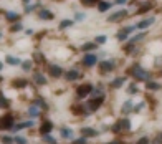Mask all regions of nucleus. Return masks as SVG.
I'll return each mask as SVG.
<instances>
[{"label": "nucleus", "mask_w": 162, "mask_h": 144, "mask_svg": "<svg viewBox=\"0 0 162 144\" xmlns=\"http://www.w3.org/2000/svg\"><path fill=\"white\" fill-rule=\"evenodd\" d=\"M154 22H156V18H154V17H150V18H144L142 22H139V23L136 25V28H139V30L147 28V27H150V25H152Z\"/></svg>", "instance_id": "f03ea898"}, {"label": "nucleus", "mask_w": 162, "mask_h": 144, "mask_svg": "<svg viewBox=\"0 0 162 144\" xmlns=\"http://www.w3.org/2000/svg\"><path fill=\"white\" fill-rule=\"evenodd\" d=\"M2 66H4V65H2V63H0V70H2Z\"/></svg>", "instance_id": "49530a36"}, {"label": "nucleus", "mask_w": 162, "mask_h": 144, "mask_svg": "<svg viewBox=\"0 0 162 144\" xmlns=\"http://www.w3.org/2000/svg\"><path fill=\"white\" fill-rule=\"evenodd\" d=\"M99 66H101V70H104V71H109V70H114L116 63H114L112 60H106V61H101Z\"/></svg>", "instance_id": "20e7f679"}, {"label": "nucleus", "mask_w": 162, "mask_h": 144, "mask_svg": "<svg viewBox=\"0 0 162 144\" xmlns=\"http://www.w3.org/2000/svg\"><path fill=\"white\" fill-rule=\"evenodd\" d=\"M96 61H98V58H96L94 55H84V58H83V65H84V66H93Z\"/></svg>", "instance_id": "0eeeda50"}, {"label": "nucleus", "mask_w": 162, "mask_h": 144, "mask_svg": "<svg viewBox=\"0 0 162 144\" xmlns=\"http://www.w3.org/2000/svg\"><path fill=\"white\" fill-rule=\"evenodd\" d=\"M12 30H13V32H17V30H22V25H20V23H17V25H13V27H12Z\"/></svg>", "instance_id": "a19ab883"}, {"label": "nucleus", "mask_w": 162, "mask_h": 144, "mask_svg": "<svg viewBox=\"0 0 162 144\" xmlns=\"http://www.w3.org/2000/svg\"><path fill=\"white\" fill-rule=\"evenodd\" d=\"M7 63L9 65H13V66H17V65H22V60L20 58H15V56H7Z\"/></svg>", "instance_id": "dca6fc26"}, {"label": "nucleus", "mask_w": 162, "mask_h": 144, "mask_svg": "<svg viewBox=\"0 0 162 144\" xmlns=\"http://www.w3.org/2000/svg\"><path fill=\"white\" fill-rule=\"evenodd\" d=\"M28 114L32 116V118H37V116H40V108H38L37 104L30 106V108H28Z\"/></svg>", "instance_id": "4468645a"}, {"label": "nucleus", "mask_w": 162, "mask_h": 144, "mask_svg": "<svg viewBox=\"0 0 162 144\" xmlns=\"http://www.w3.org/2000/svg\"><path fill=\"white\" fill-rule=\"evenodd\" d=\"M45 143L46 144H56V143H55V139L51 138L50 134H45Z\"/></svg>", "instance_id": "7c9ffc66"}, {"label": "nucleus", "mask_w": 162, "mask_h": 144, "mask_svg": "<svg viewBox=\"0 0 162 144\" xmlns=\"http://www.w3.org/2000/svg\"><path fill=\"white\" fill-rule=\"evenodd\" d=\"M119 126H121V129H126V131H127V129H131V121L126 118V119H122V121L119 123Z\"/></svg>", "instance_id": "6ab92c4d"}, {"label": "nucleus", "mask_w": 162, "mask_h": 144, "mask_svg": "<svg viewBox=\"0 0 162 144\" xmlns=\"http://www.w3.org/2000/svg\"><path fill=\"white\" fill-rule=\"evenodd\" d=\"M12 126H13L12 116H7V119H5V118L0 119V129H4V127H10V129H12Z\"/></svg>", "instance_id": "423d86ee"}, {"label": "nucleus", "mask_w": 162, "mask_h": 144, "mask_svg": "<svg viewBox=\"0 0 162 144\" xmlns=\"http://www.w3.org/2000/svg\"><path fill=\"white\" fill-rule=\"evenodd\" d=\"M9 106V101H7V98H4L0 94V108H7Z\"/></svg>", "instance_id": "c85d7f7f"}, {"label": "nucleus", "mask_w": 162, "mask_h": 144, "mask_svg": "<svg viewBox=\"0 0 162 144\" xmlns=\"http://www.w3.org/2000/svg\"><path fill=\"white\" fill-rule=\"evenodd\" d=\"M76 18H78V20H83V18H84V13H76Z\"/></svg>", "instance_id": "37998d69"}, {"label": "nucleus", "mask_w": 162, "mask_h": 144, "mask_svg": "<svg viewBox=\"0 0 162 144\" xmlns=\"http://www.w3.org/2000/svg\"><path fill=\"white\" fill-rule=\"evenodd\" d=\"M81 76L76 70H70V71L66 73V80H70V81H75V80H78V78Z\"/></svg>", "instance_id": "ddd939ff"}, {"label": "nucleus", "mask_w": 162, "mask_h": 144, "mask_svg": "<svg viewBox=\"0 0 162 144\" xmlns=\"http://www.w3.org/2000/svg\"><path fill=\"white\" fill-rule=\"evenodd\" d=\"M50 131H51V123H48V121H46V123H43V126H42V132H43V134H48Z\"/></svg>", "instance_id": "5701e85b"}, {"label": "nucleus", "mask_w": 162, "mask_h": 144, "mask_svg": "<svg viewBox=\"0 0 162 144\" xmlns=\"http://www.w3.org/2000/svg\"><path fill=\"white\" fill-rule=\"evenodd\" d=\"M126 15H127V12H126V10H119V12L112 13L111 17L108 18V22H116V20H119V18H124Z\"/></svg>", "instance_id": "6e6552de"}, {"label": "nucleus", "mask_w": 162, "mask_h": 144, "mask_svg": "<svg viewBox=\"0 0 162 144\" xmlns=\"http://www.w3.org/2000/svg\"><path fill=\"white\" fill-rule=\"evenodd\" d=\"M154 144H162V134H159L156 139H154Z\"/></svg>", "instance_id": "4c0bfd02"}, {"label": "nucleus", "mask_w": 162, "mask_h": 144, "mask_svg": "<svg viewBox=\"0 0 162 144\" xmlns=\"http://www.w3.org/2000/svg\"><path fill=\"white\" fill-rule=\"evenodd\" d=\"M93 91V86L91 85H83V86H79L78 88V96H88V94Z\"/></svg>", "instance_id": "7ed1b4c3"}, {"label": "nucleus", "mask_w": 162, "mask_h": 144, "mask_svg": "<svg viewBox=\"0 0 162 144\" xmlns=\"http://www.w3.org/2000/svg\"><path fill=\"white\" fill-rule=\"evenodd\" d=\"M73 25V20H63L60 23V28H66V27H71Z\"/></svg>", "instance_id": "bb28decb"}, {"label": "nucleus", "mask_w": 162, "mask_h": 144, "mask_svg": "<svg viewBox=\"0 0 162 144\" xmlns=\"http://www.w3.org/2000/svg\"><path fill=\"white\" fill-rule=\"evenodd\" d=\"M81 132H83V136L84 138H93V136H96L98 134V131L96 129H93V127H81Z\"/></svg>", "instance_id": "9d476101"}, {"label": "nucleus", "mask_w": 162, "mask_h": 144, "mask_svg": "<svg viewBox=\"0 0 162 144\" xmlns=\"http://www.w3.org/2000/svg\"><path fill=\"white\" fill-rule=\"evenodd\" d=\"M144 37H145V33H144V32H142V33H137L136 37H134L132 40H131V42H132V43H134V42H139V40H142Z\"/></svg>", "instance_id": "c756f323"}, {"label": "nucleus", "mask_w": 162, "mask_h": 144, "mask_svg": "<svg viewBox=\"0 0 162 144\" xmlns=\"http://www.w3.org/2000/svg\"><path fill=\"white\" fill-rule=\"evenodd\" d=\"M124 81H126V78H122V76H121V78H117V80H114V81H112V83H111V86H112V88H119L121 85H124Z\"/></svg>", "instance_id": "a211bd4d"}, {"label": "nucleus", "mask_w": 162, "mask_h": 144, "mask_svg": "<svg viewBox=\"0 0 162 144\" xmlns=\"http://www.w3.org/2000/svg\"><path fill=\"white\" fill-rule=\"evenodd\" d=\"M35 7H37V5H28V7L25 9V12H27V13H28V12H32V10H33Z\"/></svg>", "instance_id": "79ce46f5"}, {"label": "nucleus", "mask_w": 162, "mask_h": 144, "mask_svg": "<svg viewBox=\"0 0 162 144\" xmlns=\"http://www.w3.org/2000/svg\"><path fill=\"white\" fill-rule=\"evenodd\" d=\"M0 143H2V144H13V139L10 138V136H2Z\"/></svg>", "instance_id": "b1692460"}, {"label": "nucleus", "mask_w": 162, "mask_h": 144, "mask_svg": "<svg viewBox=\"0 0 162 144\" xmlns=\"http://www.w3.org/2000/svg\"><path fill=\"white\" fill-rule=\"evenodd\" d=\"M33 80H35V83H38V85H46V78L43 76L42 73H37L33 76Z\"/></svg>", "instance_id": "2eb2a0df"}, {"label": "nucleus", "mask_w": 162, "mask_h": 144, "mask_svg": "<svg viewBox=\"0 0 162 144\" xmlns=\"http://www.w3.org/2000/svg\"><path fill=\"white\" fill-rule=\"evenodd\" d=\"M81 4L83 5H94V4H98V0H81Z\"/></svg>", "instance_id": "473e14b6"}, {"label": "nucleus", "mask_w": 162, "mask_h": 144, "mask_svg": "<svg viewBox=\"0 0 162 144\" xmlns=\"http://www.w3.org/2000/svg\"><path fill=\"white\" fill-rule=\"evenodd\" d=\"M13 143L15 144H27V139L25 138H22V136H17V138L13 139Z\"/></svg>", "instance_id": "cd10ccee"}, {"label": "nucleus", "mask_w": 162, "mask_h": 144, "mask_svg": "<svg viewBox=\"0 0 162 144\" xmlns=\"http://www.w3.org/2000/svg\"><path fill=\"white\" fill-rule=\"evenodd\" d=\"M101 103H103V98H98V99H91V101L88 103V108L91 111H94V109H98L101 106Z\"/></svg>", "instance_id": "1a4fd4ad"}, {"label": "nucleus", "mask_w": 162, "mask_h": 144, "mask_svg": "<svg viewBox=\"0 0 162 144\" xmlns=\"http://www.w3.org/2000/svg\"><path fill=\"white\" fill-rule=\"evenodd\" d=\"M116 4H126V0H116Z\"/></svg>", "instance_id": "a18cd8bd"}, {"label": "nucleus", "mask_w": 162, "mask_h": 144, "mask_svg": "<svg viewBox=\"0 0 162 144\" xmlns=\"http://www.w3.org/2000/svg\"><path fill=\"white\" fill-rule=\"evenodd\" d=\"M108 144H117V143H108Z\"/></svg>", "instance_id": "de8ad7c7"}, {"label": "nucleus", "mask_w": 162, "mask_h": 144, "mask_svg": "<svg viewBox=\"0 0 162 144\" xmlns=\"http://www.w3.org/2000/svg\"><path fill=\"white\" fill-rule=\"evenodd\" d=\"M22 66H23L25 71H30V70H32V61H30V60H25V61L22 63Z\"/></svg>", "instance_id": "393cba45"}, {"label": "nucleus", "mask_w": 162, "mask_h": 144, "mask_svg": "<svg viewBox=\"0 0 162 144\" xmlns=\"http://www.w3.org/2000/svg\"><path fill=\"white\" fill-rule=\"evenodd\" d=\"M134 28H136V27H127V28L121 30L119 33H117V38H119V40H126V38H127V33H129V32H132Z\"/></svg>", "instance_id": "9b49d317"}, {"label": "nucleus", "mask_w": 162, "mask_h": 144, "mask_svg": "<svg viewBox=\"0 0 162 144\" xmlns=\"http://www.w3.org/2000/svg\"><path fill=\"white\" fill-rule=\"evenodd\" d=\"M13 85H15V86H25V85H27V81H25V80H18V81H15Z\"/></svg>", "instance_id": "f704fd0d"}, {"label": "nucleus", "mask_w": 162, "mask_h": 144, "mask_svg": "<svg viewBox=\"0 0 162 144\" xmlns=\"http://www.w3.org/2000/svg\"><path fill=\"white\" fill-rule=\"evenodd\" d=\"M142 106H144V104H142V103H141V104H137L136 108H134V109H136V111H139V109H142Z\"/></svg>", "instance_id": "c03bdc74"}, {"label": "nucleus", "mask_w": 162, "mask_h": 144, "mask_svg": "<svg viewBox=\"0 0 162 144\" xmlns=\"http://www.w3.org/2000/svg\"><path fill=\"white\" fill-rule=\"evenodd\" d=\"M96 48V43H84L83 47H81V50L83 51H91V50H94Z\"/></svg>", "instance_id": "4be33fe9"}, {"label": "nucleus", "mask_w": 162, "mask_h": 144, "mask_svg": "<svg viewBox=\"0 0 162 144\" xmlns=\"http://www.w3.org/2000/svg\"><path fill=\"white\" fill-rule=\"evenodd\" d=\"M40 18H48V20H51V18H53V13L48 12V10H42V12H40Z\"/></svg>", "instance_id": "412c9836"}, {"label": "nucleus", "mask_w": 162, "mask_h": 144, "mask_svg": "<svg viewBox=\"0 0 162 144\" xmlns=\"http://www.w3.org/2000/svg\"><path fill=\"white\" fill-rule=\"evenodd\" d=\"M75 144H86V138H79V139H76Z\"/></svg>", "instance_id": "e433bc0d"}, {"label": "nucleus", "mask_w": 162, "mask_h": 144, "mask_svg": "<svg viewBox=\"0 0 162 144\" xmlns=\"http://www.w3.org/2000/svg\"><path fill=\"white\" fill-rule=\"evenodd\" d=\"M0 81H2V78H0Z\"/></svg>", "instance_id": "09e8293b"}, {"label": "nucleus", "mask_w": 162, "mask_h": 144, "mask_svg": "<svg viewBox=\"0 0 162 144\" xmlns=\"http://www.w3.org/2000/svg\"><path fill=\"white\" fill-rule=\"evenodd\" d=\"M162 86L159 85V83H154V81H147V89H152V91H157V89H161Z\"/></svg>", "instance_id": "f3484780"}, {"label": "nucleus", "mask_w": 162, "mask_h": 144, "mask_svg": "<svg viewBox=\"0 0 162 144\" xmlns=\"http://www.w3.org/2000/svg\"><path fill=\"white\" fill-rule=\"evenodd\" d=\"M111 7V4L109 2H99V5H98V9H99V12H106V10Z\"/></svg>", "instance_id": "aec40b11"}, {"label": "nucleus", "mask_w": 162, "mask_h": 144, "mask_svg": "<svg viewBox=\"0 0 162 144\" xmlns=\"http://www.w3.org/2000/svg\"><path fill=\"white\" fill-rule=\"evenodd\" d=\"M132 75L137 81H149V73L145 71L141 66H134L132 68Z\"/></svg>", "instance_id": "f257e3e1"}, {"label": "nucleus", "mask_w": 162, "mask_h": 144, "mask_svg": "<svg viewBox=\"0 0 162 144\" xmlns=\"http://www.w3.org/2000/svg\"><path fill=\"white\" fill-rule=\"evenodd\" d=\"M149 143H150V141L147 139V138H141V139L137 141V144H149Z\"/></svg>", "instance_id": "c9c22d12"}, {"label": "nucleus", "mask_w": 162, "mask_h": 144, "mask_svg": "<svg viewBox=\"0 0 162 144\" xmlns=\"http://www.w3.org/2000/svg\"><path fill=\"white\" fill-rule=\"evenodd\" d=\"M48 71H50V75L51 76H55V78H58V76H61V73H63V70L58 66V65H51L50 68H48Z\"/></svg>", "instance_id": "39448f33"}, {"label": "nucleus", "mask_w": 162, "mask_h": 144, "mask_svg": "<svg viewBox=\"0 0 162 144\" xmlns=\"http://www.w3.org/2000/svg\"><path fill=\"white\" fill-rule=\"evenodd\" d=\"M7 18H9V20H17L18 15H17V13H13V12H9V13H7Z\"/></svg>", "instance_id": "2f4dec72"}, {"label": "nucleus", "mask_w": 162, "mask_h": 144, "mask_svg": "<svg viewBox=\"0 0 162 144\" xmlns=\"http://www.w3.org/2000/svg\"><path fill=\"white\" fill-rule=\"evenodd\" d=\"M60 132H61V136L65 139H71V138H73V129H71V127H61Z\"/></svg>", "instance_id": "f8f14e48"}, {"label": "nucleus", "mask_w": 162, "mask_h": 144, "mask_svg": "<svg viewBox=\"0 0 162 144\" xmlns=\"http://www.w3.org/2000/svg\"><path fill=\"white\" fill-rule=\"evenodd\" d=\"M96 43H99V45L106 43V37H103V35H101V37H98V38H96Z\"/></svg>", "instance_id": "72a5a7b5"}, {"label": "nucleus", "mask_w": 162, "mask_h": 144, "mask_svg": "<svg viewBox=\"0 0 162 144\" xmlns=\"http://www.w3.org/2000/svg\"><path fill=\"white\" fill-rule=\"evenodd\" d=\"M131 108H132V103H131V101H126L124 106H122V113H129V111H131Z\"/></svg>", "instance_id": "a878e982"}, {"label": "nucleus", "mask_w": 162, "mask_h": 144, "mask_svg": "<svg viewBox=\"0 0 162 144\" xmlns=\"http://www.w3.org/2000/svg\"><path fill=\"white\" fill-rule=\"evenodd\" d=\"M149 9H150L149 5H145V7H142V9H139V10H137V13H144V12H147Z\"/></svg>", "instance_id": "58836bf2"}, {"label": "nucleus", "mask_w": 162, "mask_h": 144, "mask_svg": "<svg viewBox=\"0 0 162 144\" xmlns=\"http://www.w3.org/2000/svg\"><path fill=\"white\" fill-rule=\"evenodd\" d=\"M129 93H137V88H136V85H131V86H129Z\"/></svg>", "instance_id": "ea45409f"}]
</instances>
